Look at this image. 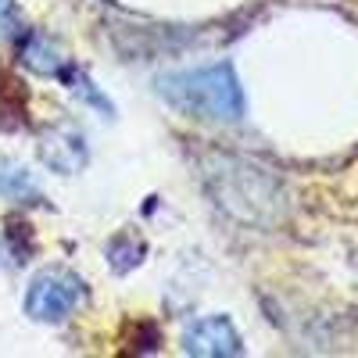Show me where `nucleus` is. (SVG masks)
<instances>
[{
  "instance_id": "1",
  "label": "nucleus",
  "mask_w": 358,
  "mask_h": 358,
  "mask_svg": "<svg viewBox=\"0 0 358 358\" xmlns=\"http://www.w3.org/2000/svg\"><path fill=\"white\" fill-rule=\"evenodd\" d=\"M158 94L187 115L197 118H241L244 97L229 65H208L194 72H176L158 79Z\"/></svg>"
},
{
  "instance_id": "2",
  "label": "nucleus",
  "mask_w": 358,
  "mask_h": 358,
  "mask_svg": "<svg viewBox=\"0 0 358 358\" xmlns=\"http://www.w3.org/2000/svg\"><path fill=\"white\" fill-rule=\"evenodd\" d=\"M83 297H86V287L76 273H69V268H43L25 290V312L36 322H62L79 308Z\"/></svg>"
},
{
  "instance_id": "3",
  "label": "nucleus",
  "mask_w": 358,
  "mask_h": 358,
  "mask_svg": "<svg viewBox=\"0 0 358 358\" xmlns=\"http://www.w3.org/2000/svg\"><path fill=\"white\" fill-rule=\"evenodd\" d=\"M183 348L190 355H208V358H215V355H241V337H236L233 322L226 315H204V319L187 326Z\"/></svg>"
},
{
  "instance_id": "4",
  "label": "nucleus",
  "mask_w": 358,
  "mask_h": 358,
  "mask_svg": "<svg viewBox=\"0 0 358 358\" xmlns=\"http://www.w3.org/2000/svg\"><path fill=\"white\" fill-rule=\"evenodd\" d=\"M40 158L54 169V172H79L86 165V143L79 133L72 129H54L43 136Z\"/></svg>"
},
{
  "instance_id": "5",
  "label": "nucleus",
  "mask_w": 358,
  "mask_h": 358,
  "mask_svg": "<svg viewBox=\"0 0 358 358\" xmlns=\"http://www.w3.org/2000/svg\"><path fill=\"white\" fill-rule=\"evenodd\" d=\"M22 62L33 72H40V76H62V72H69L65 50L57 43H50L47 36H29L22 43Z\"/></svg>"
},
{
  "instance_id": "6",
  "label": "nucleus",
  "mask_w": 358,
  "mask_h": 358,
  "mask_svg": "<svg viewBox=\"0 0 358 358\" xmlns=\"http://www.w3.org/2000/svg\"><path fill=\"white\" fill-rule=\"evenodd\" d=\"M0 194L8 201H22V204L40 201V187L33 183V172L15 162H0Z\"/></svg>"
},
{
  "instance_id": "7",
  "label": "nucleus",
  "mask_w": 358,
  "mask_h": 358,
  "mask_svg": "<svg viewBox=\"0 0 358 358\" xmlns=\"http://www.w3.org/2000/svg\"><path fill=\"white\" fill-rule=\"evenodd\" d=\"M8 18V0H0V22Z\"/></svg>"
}]
</instances>
